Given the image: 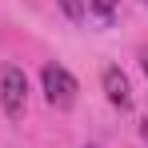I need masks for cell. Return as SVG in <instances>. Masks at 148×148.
<instances>
[{
    "label": "cell",
    "mask_w": 148,
    "mask_h": 148,
    "mask_svg": "<svg viewBox=\"0 0 148 148\" xmlns=\"http://www.w3.org/2000/svg\"><path fill=\"white\" fill-rule=\"evenodd\" d=\"M40 84H44V100H48L52 108H72L76 104V92H80V84H76V76L64 68V64H44V72H40Z\"/></svg>",
    "instance_id": "6da1fadb"
},
{
    "label": "cell",
    "mask_w": 148,
    "mask_h": 148,
    "mask_svg": "<svg viewBox=\"0 0 148 148\" xmlns=\"http://www.w3.org/2000/svg\"><path fill=\"white\" fill-rule=\"evenodd\" d=\"M0 104H4L8 120H24V112H28V76H24V68L8 64L0 72Z\"/></svg>",
    "instance_id": "7a4b0ae2"
},
{
    "label": "cell",
    "mask_w": 148,
    "mask_h": 148,
    "mask_svg": "<svg viewBox=\"0 0 148 148\" xmlns=\"http://www.w3.org/2000/svg\"><path fill=\"white\" fill-rule=\"evenodd\" d=\"M100 84H104V96H108L112 108H120V112L132 108V84H128V76H124L120 68H104Z\"/></svg>",
    "instance_id": "3957f363"
},
{
    "label": "cell",
    "mask_w": 148,
    "mask_h": 148,
    "mask_svg": "<svg viewBox=\"0 0 148 148\" xmlns=\"http://www.w3.org/2000/svg\"><path fill=\"white\" fill-rule=\"evenodd\" d=\"M116 4H120V0H84V8L96 12L100 24H112V20H116Z\"/></svg>",
    "instance_id": "277c9868"
},
{
    "label": "cell",
    "mask_w": 148,
    "mask_h": 148,
    "mask_svg": "<svg viewBox=\"0 0 148 148\" xmlns=\"http://www.w3.org/2000/svg\"><path fill=\"white\" fill-rule=\"evenodd\" d=\"M56 4H60V12H64L68 20H84V12H88L84 0H56Z\"/></svg>",
    "instance_id": "5b68a950"
},
{
    "label": "cell",
    "mask_w": 148,
    "mask_h": 148,
    "mask_svg": "<svg viewBox=\"0 0 148 148\" xmlns=\"http://www.w3.org/2000/svg\"><path fill=\"white\" fill-rule=\"evenodd\" d=\"M140 68H144V76H148V48L140 52Z\"/></svg>",
    "instance_id": "8992f818"
},
{
    "label": "cell",
    "mask_w": 148,
    "mask_h": 148,
    "mask_svg": "<svg viewBox=\"0 0 148 148\" xmlns=\"http://www.w3.org/2000/svg\"><path fill=\"white\" fill-rule=\"evenodd\" d=\"M140 136H144V144H148V120H140Z\"/></svg>",
    "instance_id": "52a82bcc"
},
{
    "label": "cell",
    "mask_w": 148,
    "mask_h": 148,
    "mask_svg": "<svg viewBox=\"0 0 148 148\" xmlns=\"http://www.w3.org/2000/svg\"><path fill=\"white\" fill-rule=\"evenodd\" d=\"M140 4H148V0H140Z\"/></svg>",
    "instance_id": "ba28073f"
}]
</instances>
